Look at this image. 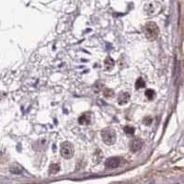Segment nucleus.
<instances>
[{
	"label": "nucleus",
	"mask_w": 184,
	"mask_h": 184,
	"mask_svg": "<svg viewBox=\"0 0 184 184\" xmlns=\"http://www.w3.org/2000/svg\"><path fill=\"white\" fill-rule=\"evenodd\" d=\"M145 35L146 37L150 40V41H154L157 39V37L159 34V29L158 26L153 22V21H149L145 26Z\"/></svg>",
	"instance_id": "f257e3e1"
},
{
	"label": "nucleus",
	"mask_w": 184,
	"mask_h": 184,
	"mask_svg": "<svg viewBox=\"0 0 184 184\" xmlns=\"http://www.w3.org/2000/svg\"><path fill=\"white\" fill-rule=\"evenodd\" d=\"M101 138L106 145L112 146L116 141V133L112 128L107 127L101 131Z\"/></svg>",
	"instance_id": "f03ea898"
},
{
	"label": "nucleus",
	"mask_w": 184,
	"mask_h": 184,
	"mask_svg": "<svg viewBox=\"0 0 184 184\" xmlns=\"http://www.w3.org/2000/svg\"><path fill=\"white\" fill-rule=\"evenodd\" d=\"M60 153H61L62 157L64 158H67V159L71 158L75 153V149H74L73 145L69 142L62 143V145L60 146Z\"/></svg>",
	"instance_id": "7ed1b4c3"
},
{
	"label": "nucleus",
	"mask_w": 184,
	"mask_h": 184,
	"mask_svg": "<svg viewBox=\"0 0 184 184\" xmlns=\"http://www.w3.org/2000/svg\"><path fill=\"white\" fill-rule=\"evenodd\" d=\"M121 164V159L120 157H112L108 158L105 162V167L107 168H115L117 167H119Z\"/></svg>",
	"instance_id": "20e7f679"
},
{
	"label": "nucleus",
	"mask_w": 184,
	"mask_h": 184,
	"mask_svg": "<svg viewBox=\"0 0 184 184\" xmlns=\"http://www.w3.org/2000/svg\"><path fill=\"white\" fill-rule=\"evenodd\" d=\"M142 146H143V141L138 138L132 140L131 143H130V150L134 153H136L139 150H141Z\"/></svg>",
	"instance_id": "39448f33"
},
{
	"label": "nucleus",
	"mask_w": 184,
	"mask_h": 184,
	"mask_svg": "<svg viewBox=\"0 0 184 184\" xmlns=\"http://www.w3.org/2000/svg\"><path fill=\"white\" fill-rule=\"evenodd\" d=\"M130 100V94L126 91H123L118 96V103L120 105H125Z\"/></svg>",
	"instance_id": "423d86ee"
},
{
	"label": "nucleus",
	"mask_w": 184,
	"mask_h": 184,
	"mask_svg": "<svg viewBox=\"0 0 184 184\" xmlns=\"http://www.w3.org/2000/svg\"><path fill=\"white\" fill-rule=\"evenodd\" d=\"M91 122V113L90 112H84L79 118H78V123L80 124L88 125Z\"/></svg>",
	"instance_id": "0eeeda50"
},
{
	"label": "nucleus",
	"mask_w": 184,
	"mask_h": 184,
	"mask_svg": "<svg viewBox=\"0 0 184 184\" xmlns=\"http://www.w3.org/2000/svg\"><path fill=\"white\" fill-rule=\"evenodd\" d=\"M115 64V62L113 59H112L111 57H107L104 61V67H105V69L106 70H111L113 68Z\"/></svg>",
	"instance_id": "6e6552de"
},
{
	"label": "nucleus",
	"mask_w": 184,
	"mask_h": 184,
	"mask_svg": "<svg viewBox=\"0 0 184 184\" xmlns=\"http://www.w3.org/2000/svg\"><path fill=\"white\" fill-rule=\"evenodd\" d=\"M59 170H60V166L58 164H52L49 168L50 174H56Z\"/></svg>",
	"instance_id": "1a4fd4ad"
},
{
	"label": "nucleus",
	"mask_w": 184,
	"mask_h": 184,
	"mask_svg": "<svg viewBox=\"0 0 184 184\" xmlns=\"http://www.w3.org/2000/svg\"><path fill=\"white\" fill-rule=\"evenodd\" d=\"M146 86V82L143 78H138L135 82V89H143Z\"/></svg>",
	"instance_id": "9d476101"
},
{
	"label": "nucleus",
	"mask_w": 184,
	"mask_h": 184,
	"mask_svg": "<svg viewBox=\"0 0 184 184\" xmlns=\"http://www.w3.org/2000/svg\"><path fill=\"white\" fill-rule=\"evenodd\" d=\"M21 171H22V168L18 165H14L10 168V172L13 173V174H19V173H21Z\"/></svg>",
	"instance_id": "9b49d317"
},
{
	"label": "nucleus",
	"mask_w": 184,
	"mask_h": 184,
	"mask_svg": "<svg viewBox=\"0 0 184 184\" xmlns=\"http://www.w3.org/2000/svg\"><path fill=\"white\" fill-rule=\"evenodd\" d=\"M123 130H124L125 134H134V131H135L134 127L132 126V125H127V126H125Z\"/></svg>",
	"instance_id": "f8f14e48"
},
{
	"label": "nucleus",
	"mask_w": 184,
	"mask_h": 184,
	"mask_svg": "<svg viewBox=\"0 0 184 184\" xmlns=\"http://www.w3.org/2000/svg\"><path fill=\"white\" fill-rule=\"evenodd\" d=\"M155 96H156V93L153 89H147L146 91V97L148 99V100H153L155 98Z\"/></svg>",
	"instance_id": "ddd939ff"
},
{
	"label": "nucleus",
	"mask_w": 184,
	"mask_h": 184,
	"mask_svg": "<svg viewBox=\"0 0 184 184\" xmlns=\"http://www.w3.org/2000/svg\"><path fill=\"white\" fill-rule=\"evenodd\" d=\"M104 96L107 97V98H110V97H113L114 95V92L111 89H105L104 90Z\"/></svg>",
	"instance_id": "4468645a"
},
{
	"label": "nucleus",
	"mask_w": 184,
	"mask_h": 184,
	"mask_svg": "<svg viewBox=\"0 0 184 184\" xmlns=\"http://www.w3.org/2000/svg\"><path fill=\"white\" fill-rule=\"evenodd\" d=\"M152 118L151 117H146L145 119H144V121H143V123H144V124H146V125H150L151 123H152Z\"/></svg>",
	"instance_id": "2eb2a0df"
}]
</instances>
